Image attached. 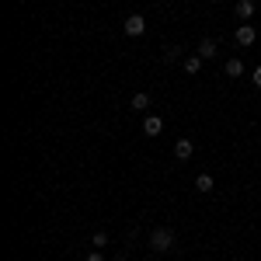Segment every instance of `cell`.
<instances>
[{
    "instance_id": "obj_4",
    "label": "cell",
    "mask_w": 261,
    "mask_h": 261,
    "mask_svg": "<svg viewBox=\"0 0 261 261\" xmlns=\"http://www.w3.org/2000/svg\"><path fill=\"white\" fill-rule=\"evenodd\" d=\"M161 133H164L161 115H146V119H143V136H161Z\"/></svg>"
},
{
    "instance_id": "obj_5",
    "label": "cell",
    "mask_w": 261,
    "mask_h": 261,
    "mask_svg": "<svg viewBox=\"0 0 261 261\" xmlns=\"http://www.w3.org/2000/svg\"><path fill=\"white\" fill-rule=\"evenodd\" d=\"M192 153H195V143L188 140V136H185V140H178V143H174V157H178V161H188Z\"/></svg>"
},
{
    "instance_id": "obj_8",
    "label": "cell",
    "mask_w": 261,
    "mask_h": 261,
    "mask_svg": "<svg viewBox=\"0 0 261 261\" xmlns=\"http://www.w3.org/2000/svg\"><path fill=\"white\" fill-rule=\"evenodd\" d=\"M213 188H216V181H213V174H199V178H195V192H202V195H209Z\"/></svg>"
},
{
    "instance_id": "obj_15",
    "label": "cell",
    "mask_w": 261,
    "mask_h": 261,
    "mask_svg": "<svg viewBox=\"0 0 261 261\" xmlns=\"http://www.w3.org/2000/svg\"><path fill=\"white\" fill-rule=\"evenodd\" d=\"M251 81H254V87H261V66L254 70V73H251Z\"/></svg>"
},
{
    "instance_id": "obj_12",
    "label": "cell",
    "mask_w": 261,
    "mask_h": 261,
    "mask_svg": "<svg viewBox=\"0 0 261 261\" xmlns=\"http://www.w3.org/2000/svg\"><path fill=\"white\" fill-rule=\"evenodd\" d=\"M174 60H181V49L178 45H167L164 49V63H174Z\"/></svg>"
},
{
    "instance_id": "obj_3",
    "label": "cell",
    "mask_w": 261,
    "mask_h": 261,
    "mask_svg": "<svg viewBox=\"0 0 261 261\" xmlns=\"http://www.w3.org/2000/svg\"><path fill=\"white\" fill-rule=\"evenodd\" d=\"M254 39H258V28H254V24H247V21H244L241 28L233 32V42H237V45H244V49H247V45H254Z\"/></svg>"
},
{
    "instance_id": "obj_14",
    "label": "cell",
    "mask_w": 261,
    "mask_h": 261,
    "mask_svg": "<svg viewBox=\"0 0 261 261\" xmlns=\"http://www.w3.org/2000/svg\"><path fill=\"white\" fill-rule=\"evenodd\" d=\"M87 261H105V254H101V251H91V254H87Z\"/></svg>"
},
{
    "instance_id": "obj_9",
    "label": "cell",
    "mask_w": 261,
    "mask_h": 261,
    "mask_svg": "<svg viewBox=\"0 0 261 261\" xmlns=\"http://www.w3.org/2000/svg\"><path fill=\"white\" fill-rule=\"evenodd\" d=\"M129 105H133V112H146V108H150V94H146V91H140V94H133V101H129Z\"/></svg>"
},
{
    "instance_id": "obj_1",
    "label": "cell",
    "mask_w": 261,
    "mask_h": 261,
    "mask_svg": "<svg viewBox=\"0 0 261 261\" xmlns=\"http://www.w3.org/2000/svg\"><path fill=\"white\" fill-rule=\"evenodd\" d=\"M171 247H174V230L161 226V230H153V233H150V251L164 254V251H171Z\"/></svg>"
},
{
    "instance_id": "obj_13",
    "label": "cell",
    "mask_w": 261,
    "mask_h": 261,
    "mask_svg": "<svg viewBox=\"0 0 261 261\" xmlns=\"http://www.w3.org/2000/svg\"><path fill=\"white\" fill-rule=\"evenodd\" d=\"M91 244H94L98 251H105V244H108V233H94V237H91Z\"/></svg>"
},
{
    "instance_id": "obj_10",
    "label": "cell",
    "mask_w": 261,
    "mask_h": 261,
    "mask_svg": "<svg viewBox=\"0 0 261 261\" xmlns=\"http://www.w3.org/2000/svg\"><path fill=\"white\" fill-rule=\"evenodd\" d=\"M199 56H202V60H213V56H216V42H213V39H202L199 42Z\"/></svg>"
},
{
    "instance_id": "obj_2",
    "label": "cell",
    "mask_w": 261,
    "mask_h": 261,
    "mask_svg": "<svg viewBox=\"0 0 261 261\" xmlns=\"http://www.w3.org/2000/svg\"><path fill=\"white\" fill-rule=\"evenodd\" d=\"M122 32H125L129 39H140L143 32H146V18H140V14H129V18H125V24H122Z\"/></svg>"
},
{
    "instance_id": "obj_7",
    "label": "cell",
    "mask_w": 261,
    "mask_h": 261,
    "mask_svg": "<svg viewBox=\"0 0 261 261\" xmlns=\"http://www.w3.org/2000/svg\"><path fill=\"white\" fill-rule=\"evenodd\" d=\"M202 63H205V60H202L199 53H192V56H185V63H181V66H185V73H192V77H195V73L202 70Z\"/></svg>"
},
{
    "instance_id": "obj_6",
    "label": "cell",
    "mask_w": 261,
    "mask_h": 261,
    "mask_svg": "<svg viewBox=\"0 0 261 261\" xmlns=\"http://www.w3.org/2000/svg\"><path fill=\"white\" fill-rule=\"evenodd\" d=\"M233 11H237V18H241V21H251V18H254V0H237Z\"/></svg>"
},
{
    "instance_id": "obj_11",
    "label": "cell",
    "mask_w": 261,
    "mask_h": 261,
    "mask_svg": "<svg viewBox=\"0 0 261 261\" xmlns=\"http://www.w3.org/2000/svg\"><path fill=\"white\" fill-rule=\"evenodd\" d=\"M226 77H244V63L241 60H226Z\"/></svg>"
}]
</instances>
